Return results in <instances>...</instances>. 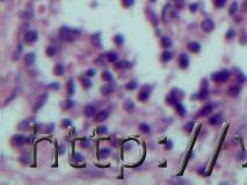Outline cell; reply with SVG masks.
<instances>
[{"label": "cell", "mask_w": 247, "mask_h": 185, "mask_svg": "<svg viewBox=\"0 0 247 185\" xmlns=\"http://www.w3.org/2000/svg\"><path fill=\"white\" fill-rule=\"evenodd\" d=\"M80 34L79 30H75V29H71V28H67V27H63L60 28L59 30V37L66 42H72L74 41L78 35Z\"/></svg>", "instance_id": "cell-1"}, {"label": "cell", "mask_w": 247, "mask_h": 185, "mask_svg": "<svg viewBox=\"0 0 247 185\" xmlns=\"http://www.w3.org/2000/svg\"><path fill=\"white\" fill-rule=\"evenodd\" d=\"M103 175H105V172L102 170H99V169H86L82 172H80V177L86 178V179L99 178V177H102Z\"/></svg>", "instance_id": "cell-2"}, {"label": "cell", "mask_w": 247, "mask_h": 185, "mask_svg": "<svg viewBox=\"0 0 247 185\" xmlns=\"http://www.w3.org/2000/svg\"><path fill=\"white\" fill-rule=\"evenodd\" d=\"M229 78H230V71H227V69H223V71L217 72V73H213V74L211 75V79H212L215 82H218V83L227 81Z\"/></svg>", "instance_id": "cell-3"}, {"label": "cell", "mask_w": 247, "mask_h": 185, "mask_svg": "<svg viewBox=\"0 0 247 185\" xmlns=\"http://www.w3.org/2000/svg\"><path fill=\"white\" fill-rule=\"evenodd\" d=\"M47 99H48V94L47 92H44L43 95H41L38 99H37V101H36V104L34 105V112H37V110H40L43 105H44V103L47 102Z\"/></svg>", "instance_id": "cell-4"}, {"label": "cell", "mask_w": 247, "mask_h": 185, "mask_svg": "<svg viewBox=\"0 0 247 185\" xmlns=\"http://www.w3.org/2000/svg\"><path fill=\"white\" fill-rule=\"evenodd\" d=\"M201 27H202L203 31H205V33H210V31H212V30H213V28H215V23H213V21H212L211 19H205V20L202 22Z\"/></svg>", "instance_id": "cell-5"}, {"label": "cell", "mask_w": 247, "mask_h": 185, "mask_svg": "<svg viewBox=\"0 0 247 185\" xmlns=\"http://www.w3.org/2000/svg\"><path fill=\"white\" fill-rule=\"evenodd\" d=\"M37 41V33L34 31V30H30V31H27L26 35H25V42L28 43V44H31V43H35Z\"/></svg>", "instance_id": "cell-6"}, {"label": "cell", "mask_w": 247, "mask_h": 185, "mask_svg": "<svg viewBox=\"0 0 247 185\" xmlns=\"http://www.w3.org/2000/svg\"><path fill=\"white\" fill-rule=\"evenodd\" d=\"M108 116H109L108 111L102 110V111H100V112H98V114L95 115V117H94V122H95V123H101V122L106 120V119L108 118Z\"/></svg>", "instance_id": "cell-7"}, {"label": "cell", "mask_w": 247, "mask_h": 185, "mask_svg": "<svg viewBox=\"0 0 247 185\" xmlns=\"http://www.w3.org/2000/svg\"><path fill=\"white\" fill-rule=\"evenodd\" d=\"M179 65H180L181 68H187L188 67V65H189V58H188L187 54L182 53L180 56V58H179Z\"/></svg>", "instance_id": "cell-8"}, {"label": "cell", "mask_w": 247, "mask_h": 185, "mask_svg": "<svg viewBox=\"0 0 247 185\" xmlns=\"http://www.w3.org/2000/svg\"><path fill=\"white\" fill-rule=\"evenodd\" d=\"M223 122V117H222V115H219V114H216V115H213L210 119H209V124L210 125H218V124H220Z\"/></svg>", "instance_id": "cell-9"}, {"label": "cell", "mask_w": 247, "mask_h": 185, "mask_svg": "<svg viewBox=\"0 0 247 185\" xmlns=\"http://www.w3.org/2000/svg\"><path fill=\"white\" fill-rule=\"evenodd\" d=\"M145 89H146V86H145V87H143V90L139 92L138 96H137V97H138V100H139V101H143V102H144V101H146V100L150 97V89H148V90H145Z\"/></svg>", "instance_id": "cell-10"}, {"label": "cell", "mask_w": 247, "mask_h": 185, "mask_svg": "<svg viewBox=\"0 0 247 185\" xmlns=\"http://www.w3.org/2000/svg\"><path fill=\"white\" fill-rule=\"evenodd\" d=\"M188 49H189V51H192V52H194V53H197V52H200V50H201V45H200V43H197V42H190V43L188 44Z\"/></svg>", "instance_id": "cell-11"}, {"label": "cell", "mask_w": 247, "mask_h": 185, "mask_svg": "<svg viewBox=\"0 0 247 185\" xmlns=\"http://www.w3.org/2000/svg\"><path fill=\"white\" fill-rule=\"evenodd\" d=\"M130 67H131V63L128 60H121V61L116 63V68L123 69V68H130Z\"/></svg>", "instance_id": "cell-12"}, {"label": "cell", "mask_w": 247, "mask_h": 185, "mask_svg": "<svg viewBox=\"0 0 247 185\" xmlns=\"http://www.w3.org/2000/svg\"><path fill=\"white\" fill-rule=\"evenodd\" d=\"M212 105H205V107H203L202 109H201V111H200V116H208V115H210L211 114V111H212Z\"/></svg>", "instance_id": "cell-13"}, {"label": "cell", "mask_w": 247, "mask_h": 185, "mask_svg": "<svg viewBox=\"0 0 247 185\" xmlns=\"http://www.w3.org/2000/svg\"><path fill=\"white\" fill-rule=\"evenodd\" d=\"M239 92H240V88H239L238 86H232V87L229 89V95H230V96L235 97V96L239 95Z\"/></svg>", "instance_id": "cell-14"}, {"label": "cell", "mask_w": 247, "mask_h": 185, "mask_svg": "<svg viewBox=\"0 0 247 185\" xmlns=\"http://www.w3.org/2000/svg\"><path fill=\"white\" fill-rule=\"evenodd\" d=\"M25 61H26V65L27 66H31L35 61V54L34 53H28L25 58Z\"/></svg>", "instance_id": "cell-15"}, {"label": "cell", "mask_w": 247, "mask_h": 185, "mask_svg": "<svg viewBox=\"0 0 247 185\" xmlns=\"http://www.w3.org/2000/svg\"><path fill=\"white\" fill-rule=\"evenodd\" d=\"M84 112H85V116H86V117H92V116L94 115V112H95V107H93V105H87V107L85 108Z\"/></svg>", "instance_id": "cell-16"}, {"label": "cell", "mask_w": 247, "mask_h": 185, "mask_svg": "<svg viewBox=\"0 0 247 185\" xmlns=\"http://www.w3.org/2000/svg\"><path fill=\"white\" fill-rule=\"evenodd\" d=\"M113 90H114V88H113L112 84H106V86H103V87L101 88V91H102L103 95H109V94H112Z\"/></svg>", "instance_id": "cell-17"}, {"label": "cell", "mask_w": 247, "mask_h": 185, "mask_svg": "<svg viewBox=\"0 0 247 185\" xmlns=\"http://www.w3.org/2000/svg\"><path fill=\"white\" fill-rule=\"evenodd\" d=\"M161 45H162L164 48H170V46H172V41H171V38L167 37V36H164V37L161 38Z\"/></svg>", "instance_id": "cell-18"}, {"label": "cell", "mask_w": 247, "mask_h": 185, "mask_svg": "<svg viewBox=\"0 0 247 185\" xmlns=\"http://www.w3.org/2000/svg\"><path fill=\"white\" fill-rule=\"evenodd\" d=\"M124 110L125 111H128V112H132L133 110H135V104L132 103V101H127L125 103H124Z\"/></svg>", "instance_id": "cell-19"}, {"label": "cell", "mask_w": 247, "mask_h": 185, "mask_svg": "<svg viewBox=\"0 0 247 185\" xmlns=\"http://www.w3.org/2000/svg\"><path fill=\"white\" fill-rule=\"evenodd\" d=\"M92 42L95 45V48H101V42H100V34H95L92 36Z\"/></svg>", "instance_id": "cell-20"}, {"label": "cell", "mask_w": 247, "mask_h": 185, "mask_svg": "<svg viewBox=\"0 0 247 185\" xmlns=\"http://www.w3.org/2000/svg\"><path fill=\"white\" fill-rule=\"evenodd\" d=\"M67 92H68V95L72 96L74 94V83H73V80L70 79L68 80V83H67Z\"/></svg>", "instance_id": "cell-21"}, {"label": "cell", "mask_w": 247, "mask_h": 185, "mask_svg": "<svg viewBox=\"0 0 247 185\" xmlns=\"http://www.w3.org/2000/svg\"><path fill=\"white\" fill-rule=\"evenodd\" d=\"M171 59H172V53H171L170 51H165V52L162 53L161 60H162L164 63H167V61H170Z\"/></svg>", "instance_id": "cell-22"}, {"label": "cell", "mask_w": 247, "mask_h": 185, "mask_svg": "<svg viewBox=\"0 0 247 185\" xmlns=\"http://www.w3.org/2000/svg\"><path fill=\"white\" fill-rule=\"evenodd\" d=\"M106 57H107L108 61H110V63H116V60H117V54L115 52H109L106 54Z\"/></svg>", "instance_id": "cell-23"}, {"label": "cell", "mask_w": 247, "mask_h": 185, "mask_svg": "<svg viewBox=\"0 0 247 185\" xmlns=\"http://www.w3.org/2000/svg\"><path fill=\"white\" fill-rule=\"evenodd\" d=\"M109 155H110V150H109L108 148H103V149L100 150V153H99V157H100V158H107Z\"/></svg>", "instance_id": "cell-24"}, {"label": "cell", "mask_w": 247, "mask_h": 185, "mask_svg": "<svg viewBox=\"0 0 247 185\" xmlns=\"http://www.w3.org/2000/svg\"><path fill=\"white\" fill-rule=\"evenodd\" d=\"M25 142V138L22 135H15L13 138V144L14 145H22Z\"/></svg>", "instance_id": "cell-25"}, {"label": "cell", "mask_w": 247, "mask_h": 185, "mask_svg": "<svg viewBox=\"0 0 247 185\" xmlns=\"http://www.w3.org/2000/svg\"><path fill=\"white\" fill-rule=\"evenodd\" d=\"M63 73H64V67H63V65H62V64L56 65V67H55V74L58 75V76H60Z\"/></svg>", "instance_id": "cell-26"}, {"label": "cell", "mask_w": 247, "mask_h": 185, "mask_svg": "<svg viewBox=\"0 0 247 185\" xmlns=\"http://www.w3.org/2000/svg\"><path fill=\"white\" fill-rule=\"evenodd\" d=\"M101 78H102L103 81H112V80H113V75H112V73L108 72V71L103 72L102 75H101Z\"/></svg>", "instance_id": "cell-27"}, {"label": "cell", "mask_w": 247, "mask_h": 185, "mask_svg": "<svg viewBox=\"0 0 247 185\" xmlns=\"http://www.w3.org/2000/svg\"><path fill=\"white\" fill-rule=\"evenodd\" d=\"M175 105H177V110H178L179 115L185 116V115H186V109H185V107H183L182 104H180V103H177Z\"/></svg>", "instance_id": "cell-28"}, {"label": "cell", "mask_w": 247, "mask_h": 185, "mask_svg": "<svg viewBox=\"0 0 247 185\" xmlns=\"http://www.w3.org/2000/svg\"><path fill=\"white\" fill-rule=\"evenodd\" d=\"M114 42H115V44H117V45H122L123 42H124L123 36H122V35H116V36L114 37Z\"/></svg>", "instance_id": "cell-29"}, {"label": "cell", "mask_w": 247, "mask_h": 185, "mask_svg": "<svg viewBox=\"0 0 247 185\" xmlns=\"http://www.w3.org/2000/svg\"><path fill=\"white\" fill-rule=\"evenodd\" d=\"M139 129H140L143 132H145V133H150V132H151V127H150L147 124H145V123H142V124L139 125Z\"/></svg>", "instance_id": "cell-30"}, {"label": "cell", "mask_w": 247, "mask_h": 185, "mask_svg": "<svg viewBox=\"0 0 247 185\" xmlns=\"http://www.w3.org/2000/svg\"><path fill=\"white\" fill-rule=\"evenodd\" d=\"M208 95H209L208 89H202V90L200 91V94H198V97H200L201 100H204V99L208 97Z\"/></svg>", "instance_id": "cell-31"}, {"label": "cell", "mask_w": 247, "mask_h": 185, "mask_svg": "<svg viewBox=\"0 0 247 185\" xmlns=\"http://www.w3.org/2000/svg\"><path fill=\"white\" fill-rule=\"evenodd\" d=\"M56 48L55 46H49L48 49H47V54L49 56V57H53L55 54H56Z\"/></svg>", "instance_id": "cell-32"}, {"label": "cell", "mask_w": 247, "mask_h": 185, "mask_svg": "<svg viewBox=\"0 0 247 185\" xmlns=\"http://www.w3.org/2000/svg\"><path fill=\"white\" fill-rule=\"evenodd\" d=\"M136 87H137V82H136V81H131V82H129V83L125 86V88H127L128 90H133Z\"/></svg>", "instance_id": "cell-33"}, {"label": "cell", "mask_w": 247, "mask_h": 185, "mask_svg": "<svg viewBox=\"0 0 247 185\" xmlns=\"http://www.w3.org/2000/svg\"><path fill=\"white\" fill-rule=\"evenodd\" d=\"M237 10H238V4H237V3H233V4L231 5V7H230V14L233 15V14L237 12Z\"/></svg>", "instance_id": "cell-34"}, {"label": "cell", "mask_w": 247, "mask_h": 185, "mask_svg": "<svg viewBox=\"0 0 247 185\" xmlns=\"http://www.w3.org/2000/svg\"><path fill=\"white\" fill-rule=\"evenodd\" d=\"M73 104H74V102H73V101H71V100H68V101H65V103H64V105H63V107H64L65 109H70Z\"/></svg>", "instance_id": "cell-35"}, {"label": "cell", "mask_w": 247, "mask_h": 185, "mask_svg": "<svg viewBox=\"0 0 247 185\" xmlns=\"http://www.w3.org/2000/svg\"><path fill=\"white\" fill-rule=\"evenodd\" d=\"M122 3L125 7H130L133 5V0H122Z\"/></svg>", "instance_id": "cell-36"}, {"label": "cell", "mask_w": 247, "mask_h": 185, "mask_svg": "<svg viewBox=\"0 0 247 185\" xmlns=\"http://www.w3.org/2000/svg\"><path fill=\"white\" fill-rule=\"evenodd\" d=\"M225 0H215V5L217 6V7H223L224 5H225Z\"/></svg>", "instance_id": "cell-37"}, {"label": "cell", "mask_w": 247, "mask_h": 185, "mask_svg": "<svg viewBox=\"0 0 247 185\" xmlns=\"http://www.w3.org/2000/svg\"><path fill=\"white\" fill-rule=\"evenodd\" d=\"M82 84H84L85 88H90V87L92 86V82H91V80H88V79H84V81H82Z\"/></svg>", "instance_id": "cell-38"}, {"label": "cell", "mask_w": 247, "mask_h": 185, "mask_svg": "<svg viewBox=\"0 0 247 185\" xmlns=\"http://www.w3.org/2000/svg\"><path fill=\"white\" fill-rule=\"evenodd\" d=\"M73 158H74L75 161H79V162L84 160V158H82V155H81V154H79V153H75V154L73 155Z\"/></svg>", "instance_id": "cell-39"}, {"label": "cell", "mask_w": 247, "mask_h": 185, "mask_svg": "<svg viewBox=\"0 0 247 185\" xmlns=\"http://www.w3.org/2000/svg\"><path fill=\"white\" fill-rule=\"evenodd\" d=\"M233 36H234V30L230 29V30L227 31V34H226V38H227V39H231V38H233Z\"/></svg>", "instance_id": "cell-40"}, {"label": "cell", "mask_w": 247, "mask_h": 185, "mask_svg": "<svg viewBox=\"0 0 247 185\" xmlns=\"http://www.w3.org/2000/svg\"><path fill=\"white\" fill-rule=\"evenodd\" d=\"M98 132L99 133H107V127L106 126H100V127H98Z\"/></svg>", "instance_id": "cell-41"}, {"label": "cell", "mask_w": 247, "mask_h": 185, "mask_svg": "<svg viewBox=\"0 0 247 185\" xmlns=\"http://www.w3.org/2000/svg\"><path fill=\"white\" fill-rule=\"evenodd\" d=\"M183 5H185V1H183V0H177V7H178V8L183 7Z\"/></svg>", "instance_id": "cell-42"}, {"label": "cell", "mask_w": 247, "mask_h": 185, "mask_svg": "<svg viewBox=\"0 0 247 185\" xmlns=\"http://www.w3.org/2000/svg\"><path fill=\"white\" fill-rule=\"evenodd\" d=\"M86 75H87V76H94V75H95V71L91 68V69H88V71L86 72Z\"/></svg>", "instance_id": "cell-43"}, {"label": "cell", "mask_w": 247, "mask_h": 185, "mask_svg": "<svg viewBox=\"0 0 247 185\" xmlns=\"http://www.w3.org/2000/svg\"><path fill=\"white\" fill-rule=\"evenodd\" d=\"M193 126H194V123H189L188 125H186V127H185V129H186L188 132H190V131H192V129H193Z\"/></svg>", "instance_id": "cell-44"}, {"label": "cell", "mask_w": 247, "mask_h": 185, "mask_svg": "<svg viewBox=\"0 0 247 185\" xmlns=\"http://www.w3.org/2000/svg\"><path fill=\"white\" fill-rule=\"evenodd\" d=\"M240 42H241L242 44H246V43H247V34H244V35H242V38L240 39Z\"/></svg>", "instance_id": "cell-45"}, {"label": "cell", "mask_w": 247, "mask_h": 185, "mask_svg": "<svg viewBox=\"0 0 247 185\" xmlns=\"http://www.w3.org/2000/svg\"><path fill=\"white\" fill-rule=\"evenodd\" d=\"M196 10H197V5L196 4H192L190 5V11L192 12H196Z\"/></svg>", "instance_id": "cell-46"}, {"label": "cell", "mask_w": 247, "mask_h": 185, "mask_svg": "<svg viewBox=\"0 0 247 185\" xmlns=\"http://www.w3.org/2000/svg\"><path fill=\"white\" fill-rule=\"evenodd\" d=\"M70 125H71V122L68 119H66V120L63 122V126H70Z\"/></svg>", "instance_id": "cell-47"}, {"label": "cell", "mask_w": 247, "mask_h": 185, "mask_svg": "<svg viewBox=\"0 0 247 185\" xmlns=\"http://www.w3.org/2000/svg\"><path fill=\"white\" fill-rule=\"evenodd\" d=\"M21 51H22V48H21V45H19V48H18V52L20 53ZM16 59H18V54L15 53V57H14V60H16Z\"/></svg>", "instance_id": "cell-48"}, {"label": "cell", "mask_w": 247, "mask_h": 185, "mask_svg": "<svg viewBox=\"0 0 247 185\" xmlns=\"http://www.w3.org/2000/svg\"><path fill=\"white\" fill-rule=\"evenodd\" d=\"M49 87H50V88H56V89H58V87H59V86L56 83V84H51V86H49Z\"/></svg>", "instance_id": "cell-49"}, {"label": "cell", "mask_w": 247, "mask_h": 185, "mask_svg": "<svg viewBox=\"0 0 247 185\" xmlns=\"http://www.w3.org/2000/svg\"><path fill=\"white\" fill-rule=\"evenodd\" d=\"M245 7L247 8V0H246V1H245Z\"/></svg>", "instance_id": "cell-50"}, {"label": "cell", "mask_w": 247, "mask_h": 185, "mask_svg": "<svg viewBox=\"0 0 247 185\" xmlns=\"http://www.w3.org/2000/svg\"><path fill=\"white\" fill-rule=\"evenodd\" d=\"M152 1H154V0H152Z\"/></svg>", "instance_id": "cell-51"}]
</instances>
